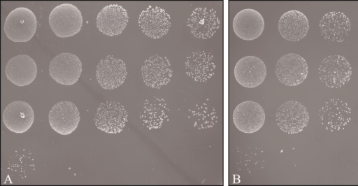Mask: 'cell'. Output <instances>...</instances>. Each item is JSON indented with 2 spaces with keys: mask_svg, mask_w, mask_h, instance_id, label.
I'll return each instance as SVG.
<instances>
[{
  "mask_svg": "<svg viewBox=\"0 0 358 186\" xmlns=\"http://www.w3.org/2000/svg\"><path fill=\"white\" fill-rule=\"evenodd\" d=\"M187 25L195 37L207 39L216 33L220 22L215 10L198 7L192 12Z\"/></svg>",
  "mask_w": 358,
  "mask_h": 186,
  "instance_id": "2e32d148",
  "label": "cell"
},
{
  "mask_svg": "<svg viewBox=\"0 0 358 186\" xmlns=\"http://www.w3.org/2000/svg\"><path fill=\"white\" fill-rule=\"evenodd\" d=\"M36 27L37 20L34 13L27 8L19 7L8 15L3 30L12 41L24 43L34 36Z\"/></svg>",
  "mask_w": 358,
  "mask_h": 186,
  "instance_id": "6da1fadb",
  "label": "cell"
},
{
  "mask_svg": "<svg viewBox=\"0 0 358 186\" xmlns=\"http://www.w3.org/2000/svg\"><path fill=\"white\" fill-rule=\"evenodd\" d=\"M352 112L348 104L340 99L327 101L319 111L322 126L330 131H340L351 120Z\"/></svg>",
  "mask_w": 358,
  "mask_h": 186,
  "instance_id": "9c48e42d",
  "label": "cell"
},
{
  "mask_svg": "<svg viewBox=\"0 0 358 186\" xmlns=\"http://www.w3.org/2000/svg\"><path fill=\"white\" fill-rule=\"evenodd\" d=\"M185 66L187 75L196 82H206L214 75L216 67L213 56L201 50L189 53Z\"/></svg>",
  "mask_w": 358,
  "mask_h": 186,
  "instance_id": "7402d4cb",
  "label": "cell"
},
{
  "mask_svg": "<svg viewBox=\"0 0 358 186\" xmlns=\"http://www.w3.org/2000/svg\"><path fill=\"white\" fill-rule=\"evenodd\" d=\"M275 71L278 79L282 84L296 86L307 78L308 67L306 61L301 55L289 53L278 60Z\"/></svg>",
  "mask_w": 358,
  "mask_h": 186,
  "instance_id": "8992f818",
  "label": "cell"
},
{
  "mask_svg": "<svg viewBox=\"0 0 358 186\" xmlns=\"http://www.w3.org/2000/svg\"><path fill=\"white\" fill-rule=\"evenodd\" d=\"M320 29L321 35L325 40L341 42L349 36L351 24L343 13L331 11L322 17Z\"/></svg>",
  "mask_w": 358,
  "mask_h": 186,
  "instance_id": "ffe728a7",
  "label": "cell"
},
{
  "mask_svg": "<svg viewBox=\"0 0 358 186\" xmlns=\"http://www.w3.org/2000/svg\"><path fill=\"white\" fill-rule=\"evenodd\" d=\"M34 120V110L25 101L11 102L6 107L3 113L4 125L14 133L26 132L31 127Z\"/></svg>",
  "mask_w": 358,
  "mask_h": 186,
  "instance_id": "9a60e30c",
  "label": "cell"
},
{
  "mask_svg": "<svg viewBox=\"0 0 358 186\" xmlns=\"http://www.w3.org/2000/svg\"><path fill=\"white\" fill-rule=\"evenodd\" d=\"M189 111L192 113L193 117H196L194 121V127L197 129L213 127L217 122V116L214 108L210 110V108L202 106Z\"/></svg>",
  "mask_w": 358,
  "mask_h": 186,
  "instance_id": "cb8c5ba5",
  "label": "cell"
},
{
  "mask_svg": "<svg viewBox=\"0 0 358 186\" xmlns=\"http://www.w3.org/2000/svg\"><path fill=\"white\" fill-rule=\"evenodd\" d=\"M127 116V111L121 103L106 101L99 105L94 120L99 129L108 134H117L123 130Z\"/></svg>",
  "mask_w": 358,
  "mask_h": 186,
  "instance_id": "5b68a950",
  "label": "cell"
},
{
  "mask_svg": "<svg viewBox=\"0 0 358 186\" xmlns=\"http://www.w3.org/2000/svg\"><path fill=\"white\" fill-rule=\"evenodd\" d=\"M169 113L165 101L154 97L152 100L146 101L140 117L149 129H158L162 127L164 120H168Z\"/></svg>",
  "mask_w": 358,
  "mask_h": 186,
  "instance_id": "603a6c76",
  "label": "cell"
},
{
  "mask_svg": "<svg viewBox=\"0 0 358 186\" xmlns=\"http://www.w3.org/2000/svg\"><path fill=\"white\" fill-rule=\"evenodd\" d=\"M49 24L58 37H70L80 31L83 16L76 6L64 3L57 6L50 12Z\"/></svg>",
  "mask_w": 358,
  "mask_h": 186,
  "instance_id": "7a4b0ae2",
  "label": "cell"
},
{
  "mask_svg": "<svg viewBox=\"0 0 358 186\" xmlns=\"http://www.w3.org/2000/svg\"><path fill=\"white\" fill-rule=\"evenodd\" d=\"M127 75L125 63L113 55L101 59L96 66L97 81L106 90H113L120 86L124 82Z\"/></svg>",
  "mask_w": 358,
  "mask_h": 186,
  "instance_id": "7c38bea8",
  "label": "cell"
},
{
  "mask_svg": "<svg viewBox=\"0 0 358 186\" xmlns=\"http://www.w3.org/2000/svg\"><path fill=\"white\" fill-rule=\"evenodd\" d=\"M352 67L349 62L340 55L324 58L318 69L322 83L330 88H339L350 80Z\"/></svg>",
  "mask_w": 358,
  "mask_h": 186,
  "instance_id": "3957f363",
  "label": "cell"
},
{
  "mask_svg": "<svg viewBox=\"0 0 358 186\" xmlns=\"http://www.w3.org/2000/svg\"><path fill=\"white\" fill-rule=\"evenodd\" d=\"M266 115L257 102L245 101L238 104L233 113L236 127L243 133L251 134L259 130L264 124Z\"/></svg>",
  "mask_w": 358,
  "mask_h": 186,
  "instance_id": "30bf717a",
  "label": "cell"
},
{
  "mask_svg": "<svg viewBox=\"0 0 358 186\" xmlns=\"http://www.w3.org/2000/svg\"><path fill=\"white\" fill-rule=\"evenodd\" d=\"M308 30L309 22L307 17L297 10L285 12L278 22L280 35L289 41H298L303 38Z\"/></svg>",
  "mask_w": 358,
  "mask_h": 186,
  "instance_id": "44dd1931",
  "label": "cell"
},
{
  "mask_svg": "<svg viewBox=\"0 0 358 186\" xmlns=\"http://www.w3.org/2000/svg\"><path fill=\"white\" fill-rule=\"evenodd\" d=\"M129 21L126 9L118 4H110L103 7L96 17L99 30L107 36L120 34Z\"/></svg>",
  "mask_w": 358,
  "mask_h": 186,
  "instance_id": "e0dca14e",
  "label": "cell"
},
{
  "mask_svg": "<svg viewBox=\"0 0 358 186\" xmlns=\"http://www.w3.org/2000/svg\"><path fill=\"white\" fill-rule=\"evenodd\" d=\"M276 121L282 131L291 134H297L302 131L308 125L309 114L301 103L288 101L277 110Z\"/></svg>",
  "mask_w": 358,
  "mask_h": 186,
  "instance_id": "277c9868",
  "label": "cell"
},
{
  "mask_svg": "<svg viewBox=\"0 0 358 186\" xmlns=\"http://www.w3.org/2000/svg\"><path fill=\"white\" fill-rule=\"evenodd\" d=\"M266 76V65L262 59L255 56L241 58L234 67L235 78L244 87L253 88L260 85Z\"/></svg>",
  "mask_w": 358,
  "mask_h": 186,
  "instance_id": "8fae6325",
  "label": "cell"
},
{
  "mask_svg": "<svg viewBox=\"0 0 358 186\" xmlns=\"http://www.w3.org/2000/svg\"><path fill=\"white\" fill-rule=\"evenodd\" d=\"M264 29V21L258 11L245 8L234 17L233 29L236 35L245 41L254 40L260 36Z\"/></svg>",
  "mask_w": 358,
  "mask_h": 186,
  "instance_id": "ac0fdd59",
  "label": "cell"
},
{
  "mask_svg": "<svg viewBox=\"0 0 358 186\" xmlns=\"http://www.w3.org/2000/svg\"><path fill=\"white\" fill-rule=\"evenodd\" d=\"M141 73L147 86L160 88L169 83L173 70L166 57L155 55L144 62Z\"/></svg>",
  "mask_w": 358,
  "mask_h": 186,
  "instance_id": "5bb4252c",
  "label": "cell"
},
{
  "mask_svg": "<svg viewBox=\"0 0 358 186\" xmlns=\"http://www.w3.org/2000/svg\"><path fill=\"white\" fill-rule=\"evenodd\" d=\"M138 24L146 36L156 39L168 33L171 17L163 8L149 6L140 14Z\"/></svg>",
  "mask_w": 358,
  "mask_h": 186,
  "instance_id": "4fadbf2b",
  "label": "cell"
},
{
  "mask_svg": "<svg viewBox=\"0 0 358 186\" xmlns=\"http://www.w3.org/2000/svg\"><path fill=\"white\" fill-rule=\"evenodd\" d=\"M6 78L17 86L31 84L36 77L37 66L34 60L27 55H19L11 58L5 68Z\"/></svg>",
  "mask_w": 358,
  "mask_h": 186,
  "instance_id": "d6986e66",
  "label": "cell"
},
{
  "mask_svg": "<svg viewBox=\"0 0 358 186\" xmlns=\"http://www.w3.org/2000/svg\"><path fill=\"white\" fill-rule=\"evenodd\" d=\"M48 120L50 127L55 131L62 135H68L78 127L80 113L73 103L62 101L52 107Z\"/></svg>",
  "mask_w": 358,
  "mask_h": 186,
  "instance_id": "ba28073f",
  "label": "cell"
},
{
  "mask_svg": "<svg viewBox=\"0 0 358 186\" xmlns=\"http://www.w3.org/2000/svg\"><path fill=\"white\" fill-rule=\"evenodd\" d=\"M82 72V62L74 54L64 52L56 55L49 65L51 78L58 83L72 85Z\"/></svg>",
  "mask_w": 358,
  "mask_h": 186,
  "instance_id": "52a82bcc",
  "label": "cell"
}]
</instances>
